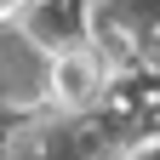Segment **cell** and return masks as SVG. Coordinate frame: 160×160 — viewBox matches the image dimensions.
I'll return each mask as SVG.
<instances>
[{"label": "cell", "instance_id": "1", "mask_svg": "<svg viewBox=\"0 0 160 160\" xmlns=\"http://www.w3.org/2000/svg\"><path fill=\"white\" fill-rule=\"evenodd\" d=\"M109 86V57L92 46V40H74L52 57V97L63 109H92Z\"/></svg>", "mask_w": 160, "mask_h": 160}, {"label": "cell", "instance_id": "2", "mask_svg": "<svg viewBox=\"0 0 160 160\" xmlns=\"http://www.w3.org/2000/svg\"><path fill=\"white\" fill-rule=\"evenodd\" d=\"M29 12H34V0H0V23H17Z\"/></svg>", "mask_w": 160, "mask_h": 160}]
</instances>
